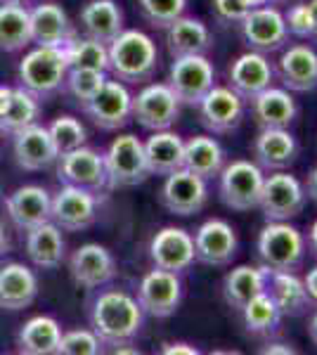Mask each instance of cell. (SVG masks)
I'll return each mask as SVG.
<instances>
[{
  "label": "cell",
  "mask_w": 317,
  "mask_h": 355,
  "mask_svg": "<svg viewBox=\"0 0 317 355\" xmlns=\"http://www.w3.org/2000/svg\"><path fill=\"white\" fill-rule=\"evenodd\" d=\"M90 327L102 346H130L145 327V311L126 289H105L90 303Z\"/></svg>",
  "instance_id": "obj_1"
},
{
  "label": "cell",
  "mask_w": 317,
  "mask_h": 355,
  "mask_svg": "<svg viewBox=\"0 0 317 355\" xmlns=\"http://www.w3.org/2000/svg\"><path fill=\"white\" fill-rule=\"evenodd\" d=\"M107 71L126 85H140L154 78L159 69V48L152 36L140 28H123L107 45Z\"/></svg>",
  "instance_id": "obj_2"
},
{
  "label": "cell",
  "mask_w": 317,
  "mask_h": 355,
  "mask_svg": "<svg viewBox=\"0 0 317 355\" xmlns=\"http://www.w3.org/2000/svg\"><path fill=\"white\" fill-rule=\"evenodd\" d=\"M308 256L305 234L289 220H265L256 237V259L268 270L298 272Z\"/></svg>",
  "instance_id": "obj_3"
},
{
  "label": "cell",
  "mask_w": 317,
  "mask_h": 355,
  "mask_svg": "<svg viewBox=\"0 0 317 355\" xmlns=\"http://www.w3.org/2000/svg\"><path fill=\"white\" fill-rule=\"evenodd\" d=\"M67 60L62 48L55 45H36L33 50L22 57L17 76H19L22 88H26L38 100L55 95L67 81Z\"/></svg>",
  "instance_id": "obj_4"
},
{
  "label": "cell",
  "mask_w": 317,
  "mask_h": 355,
  "mask_svg": "<svg viewBox=\"0 0 317 355\" xmlns=\"http://www.w3.org/2000/svg\"><path fill=\"white\" fill-rule=\"evenodd\" d=\"M265 171L253 159H232L218 173V197L230 211L258 209Z\"/></svg>",
  "instance_id": "obj_5"
},
{
  "label": "cell",
  "mask_w": 317,
  "mask_h": 355,
  "mask_svg": "<svg viewBox=\"0 0 317 355\" xmlns=\"http://www.w3.org/2000/svg\"><path fill=\"white\" fill-rule=\"evenodd\" d=\"M105 168L109 190H126V187L142 185L152 175L145 157V142L132 133L114 137L105 154Z\"/></svg>",
  "instance_id": "obj_6"
},
{
  "label": "cell",
  "mask_w": 317,
  "mask_h": 355,
  "mask_svg": "<svg viewBox=\"0 0 317 355\" xmlns=\"http://www.w3.org/2000/svg\"><path fill=\"white\" fill-rule=\"evenodd\" d=\"M305 204H308V194L303 182L293 173L273 171L270 175H265L261 202H258L265 220H291L303 214Z\"/></svg>",
  "instance_id": "obj_7"
},
{
  "label": "cell",
  "mask_w": 317,
  "mask_h": 355,
  "mask_svg": "<svg viewBox=\"0 0 317 355\" xmlns=\"http://www.w3.org/2000/svg\"><path fill=\"white\" fill-rule=\"evenodd\" d=\"M159 204L173 216H197L209 204V180L187 171L185 166L164 175L159 190Z\"/></svg>",
  "instance_id": "obj_8"
},
{
  "label": "cell",
  "mask_w": 317,
  "mask_h": 355,
  "mask_svg": "<svg viewBox=\"0 0 317 355\" xmlns=\"http://www.w3.org/2000/svg\"><path fill=\"white\" fill-rule=\"evenodd\" d=\"M169 85L178 95L180 105L197 107L199 100L216 85V67L209 55L173 57L169 69Z\"/></svg>",
  "instance_id": "obj_9"
},
{
  "label": "cell",
  "mask_w": 317,
  "mask_h": 355,
  "mask_svg": "<svg viewBox=\"0 0 317 355\" xmlns=\"http://www.w3.org/2000/svg\"><path fill=\"white\" fill-rule=\"evenodd\" d=\"M237 26L246 48L256 50V53L273 55L280 53L289 43V28H286L284 12L275 5L249 10Z\"/></svg>",
  "instance_id": "obj_10"
},
{
  "label": "cell",
  "mask_w": 317,
  "mask_h": 355,
  "mask_svg": "<svg viewBox=\"0 0 317 355\" xmlns=\"http://www.w3.org/2000/svg\"><path fill=\"white\" fill-rule=\"evenodd\" d=\"M182 105L169 83H147L132 95V119L149 133L169 130L180 119Z\"/></svg>",
  "instance_id": "obj_11"
},
{
  "label": "cell",
  "mask_w": 317,
  "mask_h": 355,
  "mask_svg": "<svg viewBox=\"0 0 317 355\" xmlns=\"http://www.w3.org/2000/svg\"><path fill=\"white\" fill-rule=\"evenodd\" d=\"M185 296V287L178 272L152 268L137 284V303L142 306L145 315H152L157 320H166L178 313Z\"/></svg>",
  "instance_id": "obj_12"
},
{
  "label": "cell",
  "mask_w": 317,
  "mask_h": 355,
  "mask_svg": "<svg viewBox=\"0 0 317 355\" xmlns=\"http://www.w3.org/2000/svg\"><path fill=\"white\" fill-rule=\"evenodd\" d=\"M199 121L211 135H232L244 123L246 102L230 85H213L199 100Z\"/></svg>",
  "instance_id": "obj_13"
},
{
  "label": "cell",
  "mask_w": 317,
  "mask_h": 355,
  "mask_svg": "<svg viewBox=\"0 0 317 355\" xmlns=\"http://www.w3.org/2000/svg\"><path fill=\"white\" fill-rule=\"evenodd\" d=\"M192 237H194V256L204 266L228 268L237 259V251H239L237 230L225 218L204 220Z\"/></svg>",
  "instance_id": "obj_14"
},
{
  "label": "cell",
  "mask_w": 317,
  "mask_h": 355,
  "mask_svg": "<svg viewBox=\"0 0 317 355\" xmlns=\"http://www.w3.org/2000/svg\"><path fill=\"white\" fill-rule=\"evenodd\" d=\"M57 178L62 185H76L95 194L109 190L107 187V168L105 154L93 147H76V150L57 157Z\"/></svg>",
  "instance_id": "obj_15"
},
{
  "label": "cell",
  "mask_w": 317,
  "mask_h": 355,
  "mask_svg": "<svg viewBox=\"0 0 317 355\" xmlns=\"http://www.w3.org/2000/svg\"><path fill=\"white\" fill-rule=\"evenodd\" d=\"M83 112L97 128L119 130L132 119V93L126 83L117 81V78H107L105 85L97 90V95L83 107Z\"/></svg>",
  "instance_id": "obj_16"
},
{
  "label": "cell",
  "mask_w": 317,
  "mask_h": 355,
  "mask_svg": "<svg viewBox=\"0 0 317 355\" xmlns=\"http://www.w3.org/2000/svg\"><path fill=\"white\" fill-rule=\"evenodd\" d=\"M50 220L67 232L88 230L97 220V194L76 185H62L53 197Z\"/></svg>",
  "instance_id": "obj_17"
},
{
  "label": "cell",
  "mask_w": 317,
  "mask_h": 355,
  "mask_svg": "<svg viewBox=\"0 0 317 355\" xmlns=\"http://www.w3.org/2000/svg\"><path fill=\"white\" fill-rule=\"evenodd\" d=\"M149 259L154 268H164L171 272H187L197 263L194 256V237L185 227H161L149 242Z\"/></svg>",
  "instance_id": "obj_18"
},
{
  "label": "cell",
  "mask_w": 317,
  "mask_h": 355,
  "mask_svg": "<svg viewBox=\"0 0 317 355\" xmlns=\"http://www.w3.org/2000/svg\"><path fill=\"white\" fill-rule=\"evenodd\" d=\"M277 81L275 62H270V55L246 50L241 53L232 64L228 67V85L237 93L241 100L249 102L253 95L270 88Z\"/></svg>",
  "instance_id": "obj_19"
},
{
  "label": "cell",
  "mask_w": 317,
  "mask_h": 355,
  "mask_svg": "<svg viewBox=\"0 0 317 355\" xmlns=\"http://www.w3.org/2000/svg\"><path fill=\"white\" fill-rule=\"evenodd\" d=\"M275 64L280 83L291 93H315L317 90V50L308 43H286L280 50Z\"/></svg>",
  "instance_id": "obj_20"
},
{
  "label": "cell",
  "mask_w": 317,
  "mask_h": 355,
  "mask_svg": "<svg viewBox=\"0 0 317 355\" xmlns=\"http://www.w3.org/2000/svg\"><path fill=\"white\" fill-rule=\"evenodd\" d=\"M69 272L71 279L83 289L105 287L117 277V259L114 254L102 244L88 242L78 246L69 259Z\"/></svg>",
  "instance_id": "obj_21"
},
{
  "label": "cell",
  "mask_w": 317,
  "mask_h": 355,
  "mask_svg": "<svg viewBox=\"0 0 317 355\" xmlns=\"http://www.w3.org/2000/svg\"><path fill=\"white\" fill-rule=\"evenodd\" d=\"M298 154H301V145L291 128H261L253 137L251 157L265 173L286 171L296 164Z\"/></svg>",
  "instance_id": "obj_22"
},
{
  "label": "cell",
  "mask_w": 317,
  "mask_h": 355,
  "mask_svg": "<svg viewBox=\"0 0 317 355\" xmlns=\"http://www.w3.org/2000/svg\"><path fill=\"white\" fill-rule=\"evenodd\" d=\"M246 105H249L251 119L258 128H291L301 114L296 97L284 85H270L258 95H253Z\"/></svg>",
  "instance_id": "obj_23"
},
{
  "label": "cell",
  "mask_w": 317,
  "mask_h": 355,
  "mask_svg": "<svg viewBox=\"0 0 317 355\" xmlns=\"http://www.w3.org/2000/svg\"><path fill=\"white\" fill-rule=\"evenodd\" d=\"M265 291L277 303L282 318H301V315H308L310 308H313L305 282L303 277H298V272L268 270L265 268Z\"/></svg>",
  "instance_id": "obj_24"
},
{
  "label": "cell",
  "mask_w": 317,
  "mask_h": 355,
  "mask_svg": "<svg viewBox=\"0 0 317 355\" xmlns=\"http://www.w3.org/2000/svg\"><path fill=\"white\" fill-rule=\"evenodd\" d=\"M8 216L19 230H31L36 225L50 220V209H53V197L45 187L38 185H24L17 187L12 194L5 199Z\"/></svg>",
  "instance_id": "obj_25"
},
{
  "label": "cell",
  "mask_w": 317,
  "mask_h": 355,
  "mask_svg": "<svg viewBox=\"0 0 317 355\" xmlns=\"http://www.w3.org/2000/svg\"><path fill=\"white\" fill-rule=\"evenodd\" d=\"M164 33H166V48H169L171 57L209 55V50L213 48L211 28L199 17H189V15L178 17L173 24L164 28Z\"/></svg>",
  "instance_id": "obj_26"
},
{
  "label": "cell",
  "mask_w": 317,
  "mask_h": 355,
  "mask_svg": "<svg viewBox=\"0 0 317 355\" xmlns=\"http://www.w3.org/2000/svg\"><path fill=\"white\" fill-rule=\"evenodd\" d=\"M38 296V279L24 263H5L0 268V308L24 311Z\"/></svg>",
  "instance_id": "obj_27"
},
{
  "label": "cell",
  "mask_w": 317,
  "mask_h": 355,
  "mask_svg": "<svg viewBox=\"0 0 317 355\" xmlns=\"http://www.w3.org/2000/svg\"><path fill=\"white\" fill-rule=\"evenodd\" d=\"M15 159L24 171H43L57 162V150L48 128L31 123L28 128L15 133Z\"/></svg>",
  "instance_id": "obj_28"
},
{
  "label": "cell",
  "mask_w": 317,
  "mask_h": 355,
  "mask_svg": "<svg viewBox=\"0 0 317 355\" xmlns=\"http://www.w3.org/2000/svg\"><path fill=\"white\" fill-rule=\"evenodd\" d=\"M80 28L88 38L109 45L123 31V10L117 0H88L78 15Z\"/></svg>",
  "instance_id": "obj_29"
},
{
  "label": "cell",
  "mask_w": 317,
  "mask_h": 355,
  "mask_svg": "<svg viewBox=\"0 0 317 355\" xmlns=\"http://www.w3.org/2000/svg\"><path fill=\"white\" fill-rule=\"evenodd\" d=\"M28 19H31V43L36 45L62 48L74 38V26L69 21V15L57 3H38L33 10H28Z\"/></svg>",
  "instance_id": "obj_30"
},
{
  "label": "cell",
  "mask_w": 317,
  "mask_h": 355,
  "mask_svg": "<svg viewBox=\"0 0 317 355\" xmlns=\"http://www.w3.org/2000/svg\"><path fill=\"white\" fill-rule=\"evenodd\" d=\"M65 237L53 220L26 230V256L40 270H55L65 261Z\"/></svg>",
  "instance_id": "obj_31"
},
{
  "label": "cell",
  "mask_w": 317,
  "mask_h": 355,
  "mask_svg": "<svg viewBox=\"0 0 317 355\" xmlns=\"http://www.w3.org/2000/svg\"><path fill=\"white\" fill-rule=\"evenodd\" d=\"M145 157L152 175H169L182 168L185 159V140L173 130H154L145 140Z\"/></svg>",
  "instance_id": "obj_32"
},
{
  "label": "cell",
  "mask_w": 317,
  "mask_h": 355,
  "mask_svg": "<svg viewBox=\"0 0 317 355\" xmlns=\"http://www.w3.org/2000/svg\"><path fill=\"white\" fill-rule=\"evenodd\" d=\"M60 339V322L50 315H36L22 324L19 334H17V351L26 355H57Z\"/></svg>",
  "instance_id": "obj_33"
},
{
  "label": "cell",
  "mask_w": 317,
  "mask_h": 355,
  "mask_svg": "<svg viewBox=\"0 0 317 355\" xmlns=\"http://www.w3.org/2000/svg\"><path fill=\"white\" fill-rule=\"evenodd\" d=\"M228 164V152L213 135H194L185 140V159L182 166L204 180H213Z\"/></svg>",
  "instance_id": "obj_34"
},
{
  "label": "cell",
  "mask_w": 317,
  "mask_h": 355,
  "mask_svg": "<svg viewBox=\"0 0 317 355\" xmlns=\"http://www.w3.org/2000/svg\"><path fill=\"white\" fill-rule=\"evenodd\" d=\"M265 291V266H234L232 270L223 277V299L239 313L253 296Z\"/></svg>",
  "instance_id": "obj_35"
},
{
  "label": "cell",
  "mask_w": 317,
  "mask_h": 355,
  "mask_svg": "<svg viewBox=\"0 0 317 355\" xmlns=\"http://www.w3.org/2000/svg\"><path fill=\"white\" fill-rule=\"evenodd\" d=\"M241 322H244V331L253 339H273L277 336L282 324V313L277 303L270 299L268 291H261L246 303L239 311Z\"/></svg>",
  "instance_id": "obj_36"
},
{
  "label": "cell",
  "mask_w": 317,
  "mask_h": 355,
  "mask_svg": "<svg viewBox=\"0 0 317 355\" xmlns=\"http://www.w3.org/2000/svg\"><path fill=\"white\" fill-rule=\"evenodd\" d=\"M31 43V19L26 5L0 3V53H17Z\"/></svg>",
  "instance_id": "obj_37"
},
{
  "label": "cell",
  "mask_w": 317,
  "mask_h": 355,
  "mask_svg": "<svg viewBox=\"0 0 317 355\" xmlns=\"http://www.w3.org/2000/svg\"><path fill=\"white\" fill-rule=\"evenodd\" d=\"M67 67L69 69H97V71H107L109 67V53L107 45L93 38H76L67 41L62 45Z\"/></svg>",
  "instance_id": "obj_38"
},
{
  "label": "cell",
  "mask_w": 317,
  "mask_h": 355,
  "mask_svg": "<svg viewBox=\"0 0 317 355\" xmlns=\"http://www.w3.org/2000/svg\"><path fill=\"white\" fill-rule=\"evenodd\" d=\"M40 114L38 97L31 95L26 88H12V102H10L8 112L0 116V130L8 135H15L19 130L28 128L31 123H36Z\"/></svg>",
  "instance_id": "obj_39"
},
{
  "label": "cell",
  "mask_w": 317,
  "mask_h": 355,
  "mask_svg": "<svg viewBox=\"0 0 317 355\" xmlns=\"http://www.w3.org/2000/svg\"><path fill=\"white\" fill-rule=\"evenodd\" d=\"M48 133L53 137L57 157L76 150V147H83L85 142H88V130H85V125L74 116H57L55 121L48 125Z\"/></svg>",
  "instance_id": "obj_40"
},
{
  "label": "cell",
  "mask_w": 317,
  "mask_h": 355,
  "mask_svg": "<svg viewBox=\"0 0 317 355\" xmlns=\"http://www.w3.org/2000/svg\"><path fill=\"white\" fill-rule=\"evenodd\" d=\"M105 81H107V71H97V69H69L65 85L74 100L80 107H85L97 95V90L105 85Z\"/></svg>",
  "instance_id": "obj_41"
},
{
  "label": "cell",
  "mask_w": 317,
  "mask_h": 355,
  "mask_svg": "<svg viewBox=\"0 0 317 355\" xmlns=\"http://www.w3.org/2000/svg\"><path fill=\"white\" fill-rule=\"evenodd\" d=\"M137 5H140L142 19L161 31L187 12V0H137Z\"/></svg>",
  "instance_id": "obj_42"
},
{
  "label": "cell",
  "mask_w": 317,
  "mask_h": 355,
  "mask_svg": "<svg viewBox=\"0 0 317 355\" xmlns=\"http://www.w3.org/2000/svg\"><path fill=\"white\" fill-rule=\"evenodd\" d=\"M102 341L93 329H69L60 339V355H97Z\"/></svg>",
  "instance_id": "obj_43"
},
{
  "label": "cell",
  "mask_w": 317,
  "mask_h": 355,
  "mask_svg": "<svg viewBox=\"0 0 317 355\" xmlns=\"http://www.w3.org/2000/svg\"><path fill=\"white\" fill-rule=\"evenodd\" d=\"M284 21L289 28V36H296L301 41L313 38V12H310L308 0H298V3L289 5V10L284 12Z\"/></svg>",
  "instance_id": "obj_44"
},
{
  "label": "cell",
  "mask_w": 317,
  "mask_h": 355,
  "mask_svg": "<svg viewBox=\"0 0 317 355\" xmlns=\"http://www.w3.org/2000/svg\"><path fill=\"white\" fill-rule=\"evenodd\" d=\"M211 12L218 24L237 26L244 15L249 12V5L244 0H211Z\"/></svg>",
  "instance_id": "obj_45"
},
{
  "label": "cell",
  "mask_w": 317,
  "mask_h": 355,
  "mask_svg": "<svg viewBox=\"0 0 317 355\" xmlns=\"http://www.w3.org/2000/svg\"><path fill=\"white\" fill-rule=\"evenodd\" d=\"M258 353L263 355H296L298 348L293 346V343H286V341H277L273 336V339H265V343L261 348H258Z\"/></svg>",
  "instance_id": "obj_46"
},
{
  "label": "cell",
  "mask_w": 317,
  "mask_h": 355,
  "mask_svg": "<svg viewBox=\"0 0 317 355\" xmlns=\"http://www.w3.org/2000/svg\"><path fill=\"white\" fill-rule=\"evenodd\" d=\"M159 351L164 353V355H175V353L199 355V348L192 346V343H187V341H166V343H161Z\"/></svg>",
  "instance_id": "obj_47"
},
{
  "label": "cell",
  "mask_w": 317,
  "mask_h": 355,
  "mask_svg": "<svg viewBox=\"0 0 317 355\" xmlns=\"http://www.w3.org/2000/svg\"><path fill=\"white\" fill-rule=\"evenodd\" d=\"M303 282H305V289H308V296H310V301H313V306H317V266H313L305 272Z\"/></svg>",
  "instance_id": "obj_48"
},
{
  "label": "cell",
  "mask_w": 317,
  "mask_h": 355,
  "mask_svg": "<svg viewBox=\"0 0 317 355\" xmlns=\"http://www.w3.org/2000/svg\"><path fill=\"white\" fill-rule=\"evenodd\" d=\"M303 187H305V194H308L310 202L317 204V166L310 168V173H308V178H305Z\"/></svg>",
  "instance_id": "obj_49"
},
{
  "label": "cell",
  "mask_w": 317,
  "mask_h": 355,
  "mask_svg": "<svg viewBox=\"0 0 317 355\" xmlns=\"http://www.w3.org/2000/svg\"><path fill=\"white\" fill-rule=\"evenodd\" d=\"M305 246H308V254L317 261V220H313V225L308 227V234H305Z\"/></svg>",
  "instance_id": "obj_50"
},
{
  "label": "cell",
  "mask_w": 317,
  "mask_h": 355,
  "mask_svg": "<svg viewBox=\"0 0 317 355\" xmlns=\"http://www.w3.org/2000/svg\"><path fill=\"white\" fill-rule=\"evenodd\" d=\"M308 339L313 341V346H317V306L310 308L308 313Z\"/></svg>",
  "instance_id": "obj_51"
},
{
  "label": "cell",
  "mask_w": 317,
  "mask_h": 355,
  "mask_svg": "<svg viewBox=\"0 0 317 355\" xmlns=\"http://www.w3.org/2000/svg\"><path fill=\"white\" fill-rule=\"evenodd\" d=\"M10 102H12V88H8V85H0V116L8 112Z\"/></svg>",
  "instance_id": "obj_52"
},
{
  "label": "cell",
  "mask_w": 317,
  "mask_h": 355,
  "mask_svg": "<svg viewBox=\"0 0 317 355\" xmlns=\"http://www.w3.org/2000/svg\"><path fill=\"white\" fill-rule=\"evenodd\" d=\"M5 254H10V239H8V232H5L3 223H0V259Z\"/></svg>",
  "instance_id": "obj_53"
},
{
  "label": "cell",
  "mask_w": 317,
  "mask_h": 355,
  "mask_svg": "<svg viewBox=\"0 0 317 355\" xmlns=\"http://www.w3.org/2000/svg\"><path fill=\"white\" fill-rule=\"evenodd\" d=\"M310 5V12H313V38H310V43L317 45V0H308Z\"/></svg>",
  "instance_id": "obj_54"
},
{
  "label": "cell",
  "mask_w": 317,
  "mask_h": 355,
  "mask_svg": "<svg viewBox=\"0 0 317 355\" xmlns=\"http://www.w3.org/2000/svg\"><path fill=\"white\" fill-rule=\"evenodd\" d=\"M246 5H249V10H256V8H265V5H270V0H244Z\"/></svg>",
  "instance_id": "obj_55"
},
{
  "label": "cell",
  "mask_w": 317,
  "mask_h": 355,
  "mask_svg": "<svg viewBox=\"0 0 317 355\" xmlns=\"http://www.w3.org/2000/svg\"><path fill=\"white\" fill-rule=\"evenodd\" d=\"M291 0H270V5H275V8H280V5H289Z\"/></svg>",
  "instance_id": "obj_56"
},
{
  "label": "cell",
  "mask_w": 317,
  "mask_h": 355,
  "mask_svg": "<svg viewBox=\"0 0 317 355\" xmlns=\"http://www.w3.org/2000/svg\"><path fill=\"white\" fill-rule=\"evenodd\" d=\"M0 3H15V5H26V3H31V0H0Z\"/></svg>",
  "instance_id": "obj_57"
}]
</instances>
